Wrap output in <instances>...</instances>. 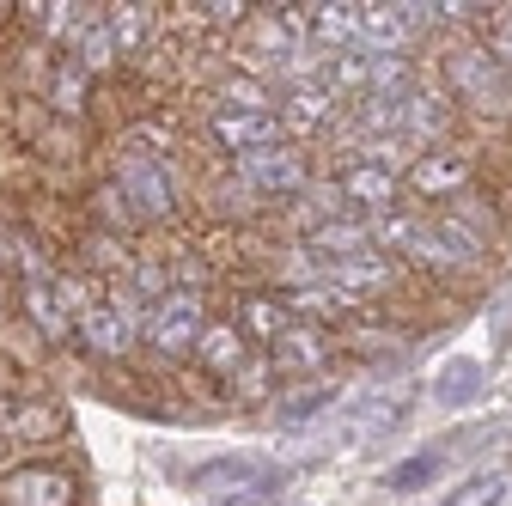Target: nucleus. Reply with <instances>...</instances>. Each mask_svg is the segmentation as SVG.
<instances>
[{
	"label": "nucleus",
	"instance_id": "31",
	"mask_svg": "<svg viewBox=\"0 0 512 506\" xmlns=\"http://www.w3.org/2000/svg\"><path fill=\"white\" fill-rule=\"evenodd\" d=\"M214 506H275V500H269V488H244V494H232V500H214Z\"/></svg>",
	"mask_w": 512,
	"mask_h": 506
},
{
	"label": "nucleus",
	"instance_id": "14",
	"mask_svg": "<svg viewBox=\"0 0 512 506\" xmlns=\"http://www.w3.org/2000/svg\"><path fill=\"white\" fill-rule=\"evenodd\" d=\"M330 281L366 311L372 299H384V293H391L397 281H403V263L397 257H384V250L372 244V250H354V257H342V263H330Z\"/></svg>",
	"mask_w": 512,
	"mask_h": 506
},
{
	"label": "nucleus",
	"instance_id": "30",
	"mask_svg": "<svg viewBox=\"0 0 512 506\" xmlns=\"http://www.w3.org/2000/svg\"><path fill=\"white\" fill-rule=\"evenodd\" d=\"M500 488H506V476H500V470H488V476H470V482H458V488L445 494L439 506H488V500H500Z\"/></svg>",
	"mask_w": 512,
	"mask_h": 506
},
{
	"label": "nucleus",
	"instance_id": "28",
	"mask_svg": "<svg viewBox=\"0 0 512 506\" xmlns=\"http://www.w3.org/2000/svg\"><path fill=\"white\" fill-rule=\"evenodd\" d=\"M445 470V452H415V458H403V464H391V470H384V488H391V494H415V488H427L433 476Z\"/></svg>",
	"mask_w": 512,
	"mask_h": 506
},
{
	"label": "nucleus",
	"instance_id": "9",
	"mask_svg": "<svg viewBox=\"0 0 512 506\" xmlns=\"http://www.w3.org/2000/svg\"><path fill=\"white\" fill-rule=\"evenodd\" d=\"M330 177H336V189H342L348 214H360V220H384V214H397V208H403V171H391V165L342 159Z\"/></svg>",
	"mask_w": 512,
	"mask_h": 506
},
{
	"label": "nucleus",
	"instance_id": "19",
	"mask_svg": "<svg viewBox=\"0 0 512 506\" xmlns=\"http://www.w3.org/2000/svg\"><path fill=\"white\" fill-rule=\"evenodd\" d=\"M92 86H98V80H86L68 55H55V61H49V74H43V86H37V98H43V110H49V116L80 122V116L92 110Z\"/></svg>",
	"mask_w": 512,
	"mask_h": 506
},
{
	"label": "nucleus",
	"instance_id": "32",
	"mask_svg": "<svg viewBox=\"0 0 512 506\" xmlns=\"http://www.w3.org/2000/svg\"><path fill=\"white\" fill-rule=\"evenodd\" d=\"M0 458H7V439H0Z\"/></svg>",
	"mask_w": 512,
	"mask_h": 506
},
{
	"label": "nucleus",
	"instance_id": "10",
	"mask_svg": "<svg viewBox=\"0 0 512 506\" xmlns=\"http://www.w3.org/2000/svg\"><path fill=\"white\" fill-rule=\"evenodd\" d=\"M287 476L281 470H269L263 458H250V452H220V458H208V464H189L183 470V488L189 494H220V500H232V494H244V488H281Z\"/></svg>",
	"mask_w": 512,
	"mask_h": 506
},
{
	"label": "nucleus",
	"instance_id": "1",
	"mask_svg": "<svg viewBox=\"0 0 512 506\" xmlns=\"http://www.w3.org/2000/svg\"><path fill=\"white\" fill-rule=\"evenodd\" d=\"M110 183L128 196V208L141 214V226H171L183 214V177L171 171V153L153 147L141 129L122 135L110 153Z\"/></svg>",
	"mask_w": 512,
	"mask_h": 506
},
{
	"label": "nucleus",
	"instance_id": "13",
	"mask_svg": "<svg viewBox=\"0 0 512 506\" xmlns=\"http://www.w3.org/2000/svg\"><path fill=\"white\" fill-rule=\"evenodd\" d=\"M330 354H336V342H330V330H317V324H293L263 360H269V372L275 378H293V385H305V378H330L324 366H330Z\"/></svg>",
	"mask_w": 512,
	"mask_h": 506
},
{
	"label": "nucleus",
	"instance_id": "2",
	"mask_svg": "<svg viewBox=\"0 0 512 506\" xmlns=\"http://www.w3.org/2000/svg\"><path fill=\"white\" fill-rule=\"evenodd\" d=\"M208 293H189V287H171L153 311H147V336H141V354H153L159 366H177V360H196V342L208 330Z\"/></svg>",
	"mask_w": 512,
	"mask_h": 506
},
{
	"label": "nucleus",
	"instance_id": "25",
	"mask_svg": "<svg viewBox=\"0 0 512 506\" xmlns=\"http://www.w3.org/2000/svg\"><path fill=\"white\" fill-rule=\"evenodd\" d=\"M482 391H488V366H482L476 354L445 360V372L433 378V403H445V409H464V403H476Z\"/></svg>",
	"mask_w": 512,
	"mask_h": 506
},
{
	"label": "nucleus",
	"instance_id": "33",
	"mask_svg": "<svg viewBox=\"0 0 512 506\" xmlns=\"http://www.w3.org/2000/svg\"><path fill=\"white\" fill-rule=\"evenodd\" d=\"M287 506H293V500H287Z\"/></svg>",
	"mask_w": 512,
	"mask_h": 506
},
{
	"label": "nucleus",
	"instance_id": "12",
	"mask_svg": "<svg viewBox=\"0 0 512 506\" xmlns=\"http://www.w3.org/2000/svg\"><path fill=\"white\" fill-rule=\"evenodd\" d=\"M476 177V159L458 153V147H433V153H415V165L403 171V189L409 196H427V202H452L464 196Z\"/></svg>",
	"mask_w": 512,
	"mask_h": 506
},
{
	"label": "nucleus",
	"instance_id": "27",
	"mask_svg": "<svg viewBox=\"0 0 512 506\" xmlns=\"http://www.w3.org/2000/svg\"><path fill=\"white\" fill-rule=\"evenodd\" d=\"M433 214H445L452 226H464V232H470V238H482L488 250H494V238H500V220H494V208L476 196V189H464V196H452V202H439Z\"/></svg>",
	"mask_w": 512,
	"mask_h": 506
},
{
	"label": "nucleus",
	"instance_id": "21",
	"mask_svg": "<svg viewBox=\"0 0 512 506\" xmlns=\"http://www.w3.org/2000/svg\"><path fill=\"white\" fill-rule=\"evenodd\" d=\"M305 31H311V49H354L360 43V7L354 0H317V7H305Z\"/></svg>",
	"mask_w": 512,
	"mask_h": 506
},
{
	"label": "nucleus",
	"instance_id": "16",
	"mask_svg": "<svg viewBox=\"0 0 512 506\" xmlns=\"http://www.w3.org/2000/svg\"><path fill=\"white\" fill-rule=\"evenodd\" d=\"M445 135H452V92L415 80V86L403 92V141H409L415 153H433Z\"/></svg>",
	"mask_w": 512,
	"mask_h": 506
},
{
	"label": "nucleus",
	"instance_id": "7",
	"mask_svg": "<svg viewBox=\"0 0 512 506\" xmlns=\"http://www.w3.org/2000/svg\"><path fill=\"white\" fill-rule=\"evenodd\" d=\"M202 129H208V141H214L220 159H244V153H263V147H287L281 110H208Z\"/></svg>",
	"mask_w": 512,
	"mask_h": 506
},
{
	"label": "nucleus",
	"instance_id": "29",
	"mask_svg": "<svg viewBox=\"0 0 512 506\" xmlns=\"http://www.w3.org/2000/svg\"><path fill=\"white\" fill-rule=\"evenodd\" d=\"M476 43L512 74V7H482L476 13Z\"/></svg>",
	"mask_w": 512,
	"mask_h": 506
},
{
	"label": "nucleus",
	"instance_id": "23",
	"mask_svg": "<svg viewBox=\"0 0 512 506\" xmlns=\"http://www.w3.org/2000/svg\"><path fill=\"white\" fill-rule=\"evenodd\" d=\"M299 244H305V250H317L324 263H342V257H354V250H372V220L342 214V220H330V226H311Z\"/></svg>",
	"mask_w": 512,
	"mask_h": 506
},
{
	"label": "nucleus",
	"instance_id": "26",
	"mask_svg": "<svg viewBox=\"0 0 512 506\" xmlns=\"http://www.w3.org/2000/svg\"><path fill=\"white\" fill-rule=\"evenodd\" d=\"M86 208H92V226H98V232H110V238H122V244L135 238V232H147V226H141V214L128 208V196H122L110 177L92 189V202H86Z\"/></svg>",
	"mask_w": 512,
	"mask_h": 506
},
{
	"label": "nucleus",
	"instance_id": "11",
	"mask_svg": "<svg viewBox=\"0 0 512 506\" xmlns=\"http://www.w3.org/2000/svg\"><path fill=\"white\" fill-rule=\"evenodd\" d=\"M256 360H263V354H256V348L244 342V330H238L232 318H214V324L202 330V342H196V360H189V366H196V372H208L214 385H244V372H250Z\"/></svg>",
	"mask_w": 512,
	"mask_h": 506
},
{
	"label": "nucleus",
	"instance_id": "20",
	"mask_svg": "<svg viewBox=\"0 0 512 506\" xmlns=\"http://www.w3.org/2000/svg\"><path fill=\"white\" fill-rule=\"evenodd\" d=\"M104 19H110L116 55H122V61H141V55L153 49V37H159V19H165V7H141V0H116V7H104Z\"/></svg>",
	"mask_w": 512,
	"mask_h": 506
},
{
	"label": "nucleus",
	"instance_id": "6",
	"mask_svg": "<svg viewBox=\"0 0 512 506\" xmlns=\"http://www.w3.org/2000/svg\"><path fill=\"white\" fill-rule=\"evenodd\" d=\"M275 110H281V122H287V141L299 135V141H311V135H330L336 122L348 116V98L317 74V80H287L281 86V98H275Z\"/></svg>",
	"mask_w": 512,
	"mask_h": 506
},
{
	"label": "nucleus",
	"instance_id": "3",
	"mask_svg": "<svg viewBox=\"0 0 512 506\" xmlns=\"http://www.w3.org/2000/svg\"><path fill=\"white\" fill-rule=\"evenodd\" d=\"M238 183H244V196L263 208V202H299L305 189L317 183L311 177V159L287 141V147H263V153H244V159H220Z\"/></svg>",
	"mask_w": 512,
	"mask_h": 506
},
{
	"label": "nucleus",
	"instance_id": "8",
	"mask_svg": "<svg viewBox=\"0 0 512 506\" xmlns=\"http://www.w3.org/2000/svg\"><path fill=\"white\" fill-rule=\"evenodd\" d=\"M141 336H147V324L128 318V311L110 305V293H104V305H92L86 318H80V330H74V354L116 366V360H135L141 354Z\"/></svg>",
	"mask_w": 512,
	"mask_h": 506
},
{
	"label": "nucleus",
	"instance_id": "5",
	"mask_svg": "<svg viewBox=\"0 0 512 506\" xmlns=\"http://www.w3.org/2000/svg\"><path fill=\"white\" fill-rule=\"evenodd\" d=\"M0 506H80V476L55 452L19 458L0 470Z\"/></svg>",
	"mask_w": 512,
	"mask_h": 506
},
{
	"label": "nucleus",
	"instance_id": "22",
	"mask_svg": "<svg viewBox=\"0 0 512 506\" xmlns=\"http://www.w3.org/2000/svg\"><path fill=\"white\" fill-rule=\"evenodd\" d=\"M269 403H275V427H311L330 403H342V385H336V378H305V385L275 391Z\"/></svg>",
	"mask_w": 512,
	"mask_h": 506
},
{
	"label": "nucleus",
	"instance_id": "18",
	"mask_svg": "<svg viewBox=\"0 0 512 506\" xmlns=\"http://www.w3.org/2000/svg\"><path fill=\"white\" fill-rule=\"evenodd\" d=\"M74 61V68L86 74V80H104L110 68H116V37H110V19H104V7H86L80 13V25H74V37H68V49H61Z\"/></svg>",
	"mask_w": 512,
	"mask_h": 506
},
{
	"label": "nucleus",
	"instance_id": "24",
	"mask_svg": "<svg viewBox=\"0 0 512 506\" xmlns=\"http://www.w3.org/2000/svg\"><path fill=\"white\" fill-rule=\"evenodd\" d=\"M360 43L378 55H409V43H415L409 7H360Z\"/></svg>",
	"mask_w": 512,
	"mask_h": 506
},
{
	"label": "nucleus",
	"instance_id": "15",
	"mask_svg": "<svg viewBox=\"0 0 512 506\" xmlns=\"http://www.w3.org/2000/svg\"><path fill=\"white\" fill-rule=\"evenodd\" d=\"M232 324L244 330V342L256 348V354H269L293 324H299V311H293V299L275 287V293H244L238 305H232Z\"/></svg>",
	"mask_w": 512,
	"mask_h": 506
},
{
	"label": "nucleus",
	"instance_id": "17",
	"mask_svg": "<svg viewBox=\"0 0 512 506\" xmlns=\"http://www.w3.org/2000/svg\"><path fill=\"white\" fill-rule=\"evenodd\" d=\"M13 293H19V318L43 336V348H74L80 318H74L68 305H61L55 281H31V287H13Z\"/></svg>",
	"mask_w": 512,
	"mask_h": 506
},
{
	"label": "nucleus",
	"instance_id": "4",
	"mask_svg": "<svg viewBox=\"0 0 512 506\" xmlns=\"http://www.w3.org/2000/svg\"><path fill=\"white\" fill-rule=\"evenodd\" d=\"M445 92L464 110H488V116H512V74L482 49V43H458L445 55Z\"/></svg>",
	"mask_w": 512,
	"mask_h": 506
}]
</instances>
